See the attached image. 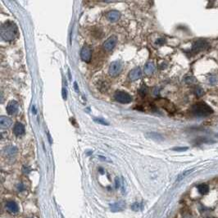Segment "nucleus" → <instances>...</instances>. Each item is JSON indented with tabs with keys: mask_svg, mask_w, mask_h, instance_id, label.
<instances>
[{
	"mask_svg": "<svg viewBox=\"0 0 218 218\" xmlns=\"http://www.w3.org/2000/svg\"><path fill=\"white\" fill-rule=\"evenodd\" d=\"M198 189L201 194H207L209 191V187L206 184H201L198 186Z\"/></svg>",
	"mask_w": 218,
	"mask_h": 218,
	"instance_id": "obj_17",
	"label": "nucleus"
},
{
	"mask_svg": "<svg viewBox=\"0 0 218 218\" xmlns=\"http://www.w3.org/2000/svg\"><path fill=\"white\" fill-rule=\"evenodd\" d=\"M6 208L11 213H17L19 211L18 205L13 201H7L6 202Z\"/></svg>",
	"mask_w": 218,
	"mask_h": 218,
	"instance_id": "obj_9",
	"label": "nucleus"
},
{
	"mask_svg": "<svg viewBox=\"0 0 218 218\" xmlns=\"http://www.w3.org/2000/svg\"><path fill=\"white\" fill-rule=\"evenodd\" d=\"M191 111L193 114L197 117H207L213 113L211 107H209L204 102H199L194 104Z\"/></svg>",
	"mask_w": 218,
	"mask_h": 218,
	"instance_id": "obj_2",
	"label": "nucleus"
},
{
	"mask_svg": "<svg viewBox=\"0 0 218 218\" xmlns=\"http://www.w3.org/2000/svg\"><path fill=\"white\" fill-rule=\"evenodd\" d=\"M141 74H142V71H141V69L140 67L134 68L129 74V79L131 80H136L140 78Z\"/></svg>",
	"mask_w": 218,
	"mask_h": 218,
	"instance_id": "obj_11",
	"label": "nucleus"
},
{
	"mask_svg": "<svg viewBox=\"0 0 218 218\" xmlns=\"http://www.w3.org/2000/svg\"><path fill=\"white\" fill-rule=\"evenodd\" d=\"M62 96H63V99H67V90H65V89L62 90Z\"/></svg>",
	"mask_w": 218,
	"mask_h": 218,
	"instance_id": "obj_26",
	"label": "nucleus"
},
{
	"mask_svg": "<svg viewBox=\"0 0 218 218\" xmlns=\"http://www.w3.org/2000/svg\"><path fill=\"white\" fill-rule=\"evenodd\" d=\"M94 121H95L96 122H98V123H99V124L105 125V126H108V122H105V121L102 119V118H94Z\"/></svg>",
	"mask_w": 218,
	"mask_h": 218,
	"instance_id": "obj_21",
	"label": "nucleus"
},
{
	"mask_svg": "<svg viewBox=\"0 0 218 218\" xmlns=\"http://www.w3.org/2000/svg\"><path fill=\"white\" fill-rule=\"evenodd\" d=\"M23 189V185H22V184H19L18 185V190H22Z\"/></svg>",
	"mask_w": 218,
	"mask_h": 218,
	"instance_id": "obj_29",
	"label": "nucleus"
},
{
	"mask_svg": "<svg viewBox=\"0 0 218 218\" xmlns=\"http://www.w3.org/2000/svg\"><path fill=\"white\" fill-rule=\"evenodd\" d=\"M131 208H132V210L135 211H139V210L140 209V204H139L138 202H135V203H133V204H132V206H131Z\"/></svg>",
	"mask_w": 218,
	"mask_h": 218,
	"instance_id": "obj_22",
	"label": "nucleus"
},
{
	"mask_svg": "<svg viewBox=\"0 0 218 218\" xmlns=\"http://www.w3.org/2000/svg\"><path fill=\"white\" fill-rule=\"evenodd\" d=\"M155 71V66L153 62H149L145 65V72L147 75H151L153 73V71Z\"/></svg>",
	"mask_w": 218,
	"mask_h": 218,
	"instance_id": "obj_16",
	"label": "nucleus"
},
{
	"mask_svg": "<svg viewBox=\"0 0 218 218\" xmlns=\"http://www.w3.org/2000/svg\"><path fill=\"white\" fill-rule=\"evenodd\" d=\"M194 171V169H191V170H188V171H185L182 172L181 174L178 176V177H177V179H176V181H180V180H183L185 177H186L187 176H188V175H189L190 173H192Z\"/></svg>",
	"mask_w": 218,
	"mask_h": 218,
	"instance_id": "obj_19",
	"label": "nucleus"
},
{
	"mask_svg": "<svg viewBox=\"0 0 218 218\" xmlns=\"http://www.w3.org/2000/svg\"><path fill=\"white\" fill-rule=\"evenodd\" d=\"M13 133L16 136H20L24 135L25 133V127L20 122H16L13 127Z\"/></svg>",
	"mask_w": 218,
	"mask_h": 218,
	"instance_id": "obj_13",
	"label": "nucleus"
},
{
	"mask_svg": "<svg viewBox=\"0 0 218 218\" xmlns=\"http://www.w3.org/2000/svg\"><path fill=\"white\" fill-rule=\"evenodd\" d=\"M117 42V38L115 35H113V36L109 37L107 40H106L104 43H103V48L105 49L106 51H109L113 50L114 47L116 46Z\"/></svg>",
	"mask_w": 218,
	"mask_h": 218,
	"instance_id": "obj_7",
	"label": "nucleus"
},
{
	"mask_svg": "<svg viewBox=\"0 0 218 218\" xmlns=\"http://www.w3.org/2000/svg\"><path fill=\"white\" fill-rule=\"evenodd\" d=\"M207 47H208V43L206 40H204V39H198L196 42H194V44H193L192 51L194 52V53H199L201 51L207 49Z\"/></svg>",
	"mask_w": 218,
	"mask_h": 218,
	"instance_id": "obj_4",
	"label": "nucleus"
},
{
	"mask_svg": "<svg viewBox=\"0 0 218 218\" xmlns=\"http://www.w3.org/2000/svg\"><path fill=\"white\" fill-rule=\"evenodd\" d=\"M23 169H24V170H23V171L25 172V173H29V172H30V168H29V169H27V167H24Z\"/></svg>",
	"mask_w": 218,
	"mask_h": 218,
	"instance_id": "obj_28",
	"label": "nucleus"
},
{
	"mask_svg": "<svg viewBox=\"0 0 218 218\" xmlns=\"http://www.w3.org/2000/svg\"><path fill=\"white\" fill-rule=\"evenodd\" d=\"M12 124V121L11 118L4 116H2L0 118V126L2 129H7L11 126Z\"/></svg>",
	"mask_w": 218,
	"mask_h": 218,
	"instance_id": "obj_12",
	"label": "nucleus"
},
{
	"mask_svg": "<svg viewBox=\"0 0 218 218\" xmlns=\"http://www.w3.org/2000/svg\"><path fill=\"white\" fill-rule=\"evenodd\" d=\"M204 218H214V217H204Z\"/></svg>",
	"mask_w": 218,
	"mask_h": 218,
	"instance_id": "obj_31",
	"label": "nucleus"
},
{
	"mask_svg": "<svg viewBox=\"0 0 218 218\" xmlns=\"http://www.w3.org/2000/svg\"><path fill=\"white\" fill-rule=\"evenodd\" d=\"M74 86H75V89H76V92H78V88H77V84H76V82L74 83Z\"/></svg>",
	"mask_w": 218,
	"mask_h": 218,
	"instance_id": "obj_30",
	"label": "nucleus"
},
{
	"mask_svg": "<svg viewBox=\"0 0 218 218\" xmlns=\"http://www.w3.org/2000/svg\"><path fill=\"white\" fill-rule=\"evenodd\" d=\"M18 34L17 26L12 21L5 22L1 27V37L5 41L13 40Z\"/></svg>",
	"mask_w": 218,
	"mask_h": 218,
	"instance_id": "obj_1",
	"label": "nucleus"
},
{
	"mask_svg": "<svg viewBox=\"0 0 218 218\" xmlns=\"http://www.w3.org/2000/svg\"><path fill=\"white\" fill-rule=\"evenodd\" d=\"M194 94H196V96L201 97L202 94H204V91L201 87H196L194 90Z\"/></svg>",
	"mask_w": 218,
	"mask_h": 218,
	"instance_id": "obj_20",
	"label": "nucleus"
},
{
	"mask_svg": "<svg viewBox=\"0 0 218 218\" xmlns=\"http://www.w3.org/2000/svg\"><path fill=\"white\" fill-rule=\"evenodd\" d=\"M107 19L111 22H115L118 21L121 17V13L117 11H110L107 14Z\"/></svg>",
	"mask_w": 218,
	"mask_h": 218,
	"instance_id": "obj_10",
	"label": "nucleus"
},
{
	"mask_svg": "<svg viewBox=\"0 0 218 218\" xmlns=\"http://www.w3.org/2000/svg\"><path fill=\"white\" fill-rule=\"evenodd\" d=\"M92 52L91 48L89 46H84L80 50V57L85 62H90L91 60Z\"/></svg>",
	"mask_w": 218,
	"mask_h": 218,
	"instance_id": "obj_6",
	"label": "nucleus"
},
{
	"mask_svg": "<svg viewBox=\"0 0 218 218\" xmlns=\"http://www.w3.org/2000/svg\"><path fill=\"white\" fill-rule=\"evenodd\" d=\"M18 110V103L15 100L9 102L7 106V112L9 115H13Z\"/></svg>",
	"mask_w": 218,
	"mask_h": 218,
	"instance_id": "obj_8",
	"label": "nucleus"
},
{
	"mask_svg": "<svg viewBox=\"0 0 218 218\" xmlns=\"http://www.w3.org/2000/svg\"><path fill=\"white\" fill-rule=\"evenodd\" d=\"M125 207L124 202H116L110 205V208L113 211H121Z\"/></svg>",
	"mask_w": 218,
	"mask_h": 218,
	"instance_id": "obj_15",
	"label": "nucleus"
},
{
	"mask_svg": "<svg viewBox=\"0 0 218 218\" xmlns=\"http://www.w3.org/2000/svg\"><path fill=\"white\" fill-rule=\"evenodd\" d=\"M209 80H210V82H211V84H215V83H216V81H217V80H216V79L215 78V77H211V78L210 77Z\"/></svg>",
	"mask_w": 218,
	"mask_h": 218,
	"instance_id": "obj_25",
	"label": "nucleus"
},
{
	"mask_svg": "<svg viewBox=\"0 0 218 218\" xmlns=\"http://www.w3.org/2000/svg\"><path fill=\"white\" fill-rule=\"evenodd\" d=\"M188 149H189L188 147H177V148H174L173 150H174V151L181 152V151H185V150H187Z\"/></svg>",
	"mask_w": 218,
	"mask_h": 218,
	"instance_id": "obj_23",
	"label": "nucleus"
},
{
	"mask_svg": "<svg viewBox=\"0 0 218 218\" xmlns=\"http://www.w3.org/2000/svg\"><path fill=\"white\" fill-rule=\"evenodd\" d=\"M149 138H151V139L154 140L155 141H162L163 140L162 136L158 133L151 132V133H149Z\"/></svg>",
	"mask_w": 218,
	"mask_h": 218,
	"instance_id": "obj_18",
	"label": "nucleus"
},
{
	"mask_svg": "<svg viewBox=\"0 0 218 218\" xmlns=\"http://www.w3.org/2000/svg\"><path fill=\"white\" fill-rule=\"evenodd\" d=\"M164 42H165V39H159L157 41V44H164Z\"/></svg>",
	"mask_w": 218,
	"mask_h": 218,
	"instance_id": "obj_27",
	"label": "nucleus"
},
{
	"mask_svg": "<svg viewBox=\"0 0 218 218\" xmlns=\"http://www.w3.org/2000/svg\"><path fill=\"white\" fill-rule=\"evenodd\" d=\"M122 69V64L119 61H115V62H112L109 67V70L108 72L112 76H116L121 72Z\"/></svg>",
	"mask_w": 218,
	"mask_h": 218,
	"instance_id": "obj_5",
	"label": "nucleus"
},
{
	"mask_svg": "<svg viewBox=\"0 0 218 218\" xmlns=\"http://www.w3.org/2000/svg\"><path fill=\"white\" fill-rule=\"evenodd\" d=\"M16 153H17V149L14 146H7L4 149V153L7 158H12L16 155Z\"/></svg>",
	"mask_w": 218,
	"mask_h": 218,
	"instance_id": "obj_14",
	"label": "nucleus"
},
{
	"mask_svg": "<svg viewBox=\"0 0 218 218\" xmlns=\"http://www.w3.org/2000/svg\"><path fill=\"white\" fill-rule=\"evenodd\" d=\"M114 98L117 102L121 103H129L132 101V98L128 93L117 90L114 94Z\"/></svg>",
	"mask_w": 218,
	"mask_h": 218,
	"instance_id": "obj_3",
	"label": "nucleus"
},
{
	"mask_svg": "<svg viewBox=\"0 0 218 218\" xmlns=\"http://www.w3.org/2000/svg\"><path fill=\"white\" fill-rule=\"evenodd\" d=\"M146 92H147V88L145 87V86H143V87L141 88L140 90V94H141L142 96H145V94H146Z\"/></svg>",
	"mask_w": 218,
	"mask_h": 218,
	"instance_id": "obj_24",
	"label": "nucleus"
}]
</instances>
